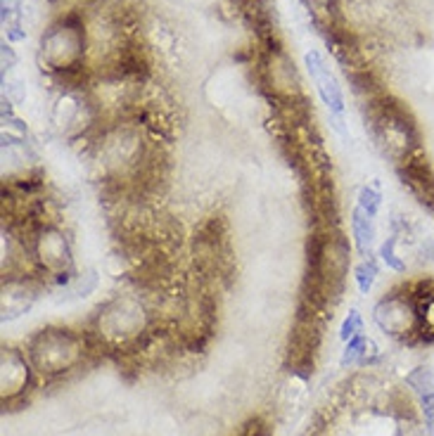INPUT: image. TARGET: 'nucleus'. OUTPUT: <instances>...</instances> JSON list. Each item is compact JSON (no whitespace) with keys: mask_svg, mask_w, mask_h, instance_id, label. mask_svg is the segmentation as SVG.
<instances>
[{"mask_svg":"<svg viewBox=\"0 0 434 436\" xmlns=\"http://www.w3.org/2000/svg\"><path fill=\"white\" fill-rule=\"evenodd\" d=\"M24 240L39 278L55 280V283H67L74 278V265H76L74 244L62 226L43 218L29 228V237Z\"/></svg>","mask_w":434,"mask_h":436,"instance_id":"4","label":"nucleus"},{"mask_svg":"<svg viewBox=\"0 0 434 436\" xmlns=\"http://www.w3.org/2000/svg\"><path fill=\"white\" fill-rule=\"evenodd\" d=\"M363 332V318L358 311H349V316L344 318V323H342L340 327V339L342 342H349L351 337H356V334Z\"/></svg>","mask_w":434,"mask_h":436,"instance_id":"19","label":"nucleus"},{"mask_svg":"<svg viewBox=\"0 0 434 436\" xmlns=\"http://www.w3.org/2000/svg\"><path fill=\"white\" fill-rule=\"evenodd\" d=\"M373 320L389 337H413L420 334V308L413 287H396L389 290L373 306Z\"/></svg>","mask_w":434,"mask_h":436,"instance_id":"6","label":"nucleus"},{"mask_svg":"<svg viewBox=\"0 0 434 436\" xmlns=\"http://www.w3.org/2000/svg\"><path fill=\"white\" fill-rule=\"evenodd\" d=\"M149 325V308L141 294L119 292L98 306L93 316V334L110 347L138 342Z\"/></svg>","mask_w":434,"mask_h":436,"instance_id":"3","label":"nucleus"},{"mask_svg":"<svg viewBox=\"0 0 434 436\" xmlns=\"http://www.w3.org/2000/svg\"><path fill=\"white\" fill-rule=\"evenodd\" d=\"M39 275H14L3 280V320L24 316L39 299Z\"/></svg>","mask_w":434,"mask_h":436,"instance_id":"9","label":"nucleus"},{"mask_svg":"<svg viewBox=\"0 0 434 436\" xmlns=\"http://www.w3.org/2000/svg\"><path fill=\"white\" fill-rule=\"evenodd\" d=\"M85 34L79 19L67 17L43 39V60L55 74H74L83 62Z\"/></svg>","mask_w":434,"mask_h":436,"instance_id":"7","label":"nucleus"},{"mask_svg":"<svg viewBox=\"0 0 434 436\" xmlns=\"http://www.w3.org/2000/svg\"><path fill=\"white\" fill-rule=\"evenodd\" d=\"M378 273H380V268H378V263H375L373 257L361 259V263L353 268V283H356L361 294H371L375 280H378Z\"/></svg>","mask_w":434,"mask_h":436,"instance_id":"15","label":"nucleus"},{"mask_svg":"<svg viewBox=\"0 0 434 436\" xmlns=\"http://www.w3.org/2000/svg\"><path fill=\"white\" fill-rule=\"evenodd\" d=\"M0 365H3V382H0V384H3V401H12V398H17L19 393L29 386L34 365L29 363V358H26L21 351L12 347L3 349V360H0Z\"/></svg>","mask_w":434,"mask_h":436,"instance_id":"11","label":"nucleus"},{"mask_svg":"<svg viewBox=\"0 0 434 436\" xmlns=\"http://www.w3.org/2000/svg\"><path fill=\"white\" fill-rule=\"evenodd\" d=\"M366 351H368V339L363 337V334L351 337L344 347V353H342V365L347 368V365H353L358 363V360H363L366 358Z\"/></svg>","mask_w":434,"mask_h":436,"instance_id":"18","label":"nucleus"},{"mask_svg":"<svg viewBox=\"0 0 434 436\" xmlns=\"http://www.w3.org/2000/svg\"><path fill=\"white\" fill-rule=\"evenodd\" d=\"M417 308H420V332L422 334H434V283H420L413 287Z\"/></svg>","mask_w":434,"mask_h":436,"instance_id":"14","label":"nucleus"},{"mask_svg":"<svg viewBox=\"0 0 434 436\" xmlns=\"http://www.w3.org/2000/svg\"><path fill=\"white\" fill-rule=\"evenodd\" d=\"M409 386L420 401L422 417H425V429L427 434L434 436V375L427 368H417L406 377Z\"/></svg>","mask_w":434,"mask_h":436,"instance_id":"12","label":"nucleus"},{"mask_svg":"<svg viewBox=\"0 0 434 436\" xmlns=\"http://www.w3.org/2000/svg\"><path fill=\"white\" fill-rule=\"evenodd\" d=\"M88 339L72 327H43L26 342V358L43 377H60L83 363Z\"/></svg>","mask_w":434,"mask_h":436,"instance_id":"2","label":"nucleus"},{"mask_svg":"<svg viewBox=\"0 0 434 436\" xmlns=\"http://www.w3.org/2000/svg\"><path fill=\"white\" fill-rule=\"evenodd\" d=\"M371 131L375 145L380 147L384 157H389L401 166L413 162V152L417 150V131L409 114L396 102H384L373 111Z\"/></svg>","mask_w":434,"mask_h":436,"instance_id":"5","label":"nucleus"},{"mask_svg":"<svg viewBox=\"0 0 434 436\" xmlns=\"http://www.w3.org/2000/svg\"><path fill=\"white\" fill-rule=\"evenodd\" d=\"M378 257H380V261L387 265L389 270H394V273H404L406 270V261L399 257V252H396V237H387V240L380 244Z\"/></svg>","mask_w":434,"mask_h":436,"instance_id":"16","label":"nucleus"},{"mask_svg":"<svg viewBox=\"0 0 434 436\" xmlns=\"http://www.w3.org/2000/svg\"><path fill=\"white\" fill-rule=\"evenodd\" d=\"M93 147V166L100 178L112 185L141 180L149 166V147L143 133L131 124H112L98 131Z\"/></svg>","mask_w":434,"mask_h":436,"instance_id":"1","label":"nucleus"},{"mask_svg":"<svg viewBox=\"0 0 434 436\" xmlns=\"http://www.w3.org/2000/svg\"><path fill=\"white\" fill-rule=\"evenodd\" d=\"M304 65H307L309 76L313 78L316 90H318L320 100L328 105L330 114L340 119V116L344 114V93H342L337 78L332 76L330 67L325 65L323 55H320L318 50H311V52H307V57H304Z\"/></svg>","mask_w":434,"mask_h":436,"instance_id":"10","label":"nucleus"},{"mask_svg":"<svg viewBox=\"0 0 434 436\" xmlns=\"http://www.w3.org/2000/svg\"><path fill=\"white\" fill-rule=\"evenodd\" d=\"M98 116V107L88 98L74 93V90H64L50 109V124L57 135L67 142H79L88 138L90 133L100 131Z\"/></svg>","mask_w":434,"mask_h":436,"instance_id":"8","label":"nucleus"},{"mask_svg":"<svg viewBox=\"0 0 434 436\" xmlns=\"http://www.w3.org/2000/svg\"><path fill=\"white\" fill-rule=\"evenodd\" d=\"M356 206L375 218L380 214V206H382V195H380V190L375 188V185H363V188L358 190Z\"/></svg>","mask_w":434,"mask_h":436,"instance_id":"17","label":"nucleus"},{"mask_svg":"<svg viewBox=\"0 0 434 436\" xmlns=\"http://www.w3.org/2000/svg\"><path fill=\"white\" fill-rule=\"evenodd\" d=\"M351 235H353V244H356L358 254L363 259L371 257L375 249V218L371 214H366L363 209L353 206L351 211Z\"/></svg>","mask_w":434,"mask_h":436,"instance_id":"13","label":"nucleus"}]
</instances>
